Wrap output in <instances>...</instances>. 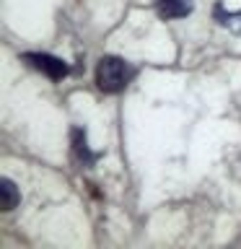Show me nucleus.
<instances>
[{"label":"nucleus","instance_id":"423d86ee","mask_svg":"<svg viewBox=\"0 0 241 249\" xmlns=\"http://www.w3.org/2000/svg\"><path fill=\"white\" fill-rule=\"evenodd\" d=\"M215 21L221 26H228L233 31H241V11L239 13H228L223 5H215Z\"/></svg>","mask_w":241,"mask_h":249},{"label":"nucleus","instance_id":"f257e3e1","mask_svg":"<svg viewBox=\"0 0 241 249\" xmlns=\"http://www.w3.org/2000/svg\"><path fill=\"white\" fill-rule=\"evenodd\" d=\"M138 75V68L130 65L127 60L114 57V54H106V57L99 60L96 65V86L104 93H120L127 89V83Z\"/></svg>","mask_w":241,"mask_h":249},{"label":"nucleus","instance_id":"7ed1b4c3","mask_svg":"<svg viewBox=\"0 0 241 249\" xmlns=\"http://www.w3.org/2000/svg\"><path fill=\"white\" fill-rule=\"evenodd\" d=\"M155 13L163 21L171 18H184V16L192 13V0H153Z\"/></svg>","mask_w":241,"mask_h":249},{"label":"nucleus","instance_id":"f03ea898","mask_svg":"<svg viewBox=\"0 0 241 249\" xmlns=\"http://www.w3.org/2000/svg\"><path fill=\"white\" fill-rule=\"evenodd\" d=\"M21 60L26 62L29 68H34V70H39V73H44L50 81H62V78L70 73L68 62H62L60 57L47 54V52H26V54H21Z\"/></svg>","mask_w":241,"mask_h":249},{"label":"nucleus","instance_id":"20e7f679","mask_svg":"<svg viewBox=\"0 0 241 249\" xmlns=\"http://www.w3.org/2000/svg\"><path fill=\"white\" fill-rule=\"evenodd\" d=\"M70 138H73V159H75V163H81V166H91V163H96L99 153H93L88 148L83 127H75L73 132H70Z\"/></svg>","mask_w":241,"mask_h":249},{"label":"nucleus","instance_id":"39448f33","mask_svg":"<svg viewBox=\"0 0 241 249\" xmlns=\"http://www.w3.org/2000/svg\"><path fill=\"white\" fill-rule=\"evenodd\" d=\"M0 195H3V200H0L3 210H13L21 200L18 187H16V182H11V179H3V182H0Z\"/></svg>","mask_w":241,"mask_h":249}]
</instances>
